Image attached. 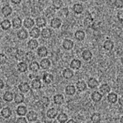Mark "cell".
<instances>
[{
    "label": "cell",
    "instance_id": "cell-1",
    "mask_svg": "<svg viewBox=\"0 0 123 123\" xmlns=\"http://www.w3.org/2000/svg\"><path fill=\"white\" fill-rule=\"evenodd\" d=\"M62 25V20L59 17H54L53 19L51 20L50 22V26L54 29H57L61 27Z\"/></svg>",
    "mask_w": 123,
    "mask_h": 123
},
{
    "label": "cell",
    "instance_id": "cell-2",
    "mask_svg": "<svg viewBox=\"0 0 123 123\" xmlns=\"http://www.w3.org/2000/svg\"><path fill=\"white\" fill-rule=\"evenodd\" d=\"M30 36L33 39H37L41 35V31L38 27H32L29 32Z\"/></svg>",
    "mask_w": 123,
    "mask_h": 123
},
{
    "label": "cell",
    "instance_id": "cell-3",
    "mask_svg": "<svg viewBox=\"0 0 123 123\" xmlns=\"http://www.w3.org/2000/svg\"><path fill=\"white\" fill-rule=\"evenodd\" d=\"M18 89H19L21 93L26 94V93H28L30 91V87L29 84L28 82H21L18 85Z\"/></svg>",
    "mask_w": 123,
    "mask_h": 123
},
{
    "label": "cell",
    "instance_id": "cell-4",
    "mask_svg": "<svg viewBox=\"0 0 123 123\" xmlns=\"http://www.w3.org/2000/svg\"><path fill=\"white\" fill-rule=\"evenodd\" d=\"M0 113H1V116L4 119H8L12 116V111L10 107H4L2 109L1 111H0Z\"/></svg>",
    "mask_w": 123,
    "mask_h": 123
},
{
    "label": "cell",
    "instance_id": "cell-5",
    "mask_svg": "<svg viewBox=\"0 0 123 123\" xmlns=\"http://www.w3.org/2000/svg\"><path fill=\"white\" fill-rule=\"evenodd\" d=\"M26 118L30 123H33L37 120L38 115L34 111H30L26 114Z\"/></svg>",
    "mask_w": 123,
    "mask_h": 123
},
{
    "label": "cell",
    "instance_id": "cell-6",
    "mask_svg": "<svg viewBox=\"0 0 123 123\" xmlns=\"http://www.w3.org/2000/svg\"><path fill=\"white\" fill-rule=\"evenodd\" d=\"M111 91V87L108 84L105 83L103 84L99 88V92L102 94L103 95H105L106 94H108Z\"/></svg>",
    "mask_w": 123,
    "mask_h": 123
},
{
    "label": "cell",
    "instance_id": "cell-7",
    "mask_svg": "<svg viewBox=\"0 0 123 123\" xmlns=\"http://www.w3.org/2000/svg\"><path fill=\"white\" fill-rule=\"evenodd\" d=\"M62 46H63V47L64 49L69 51V50L73 49V47H74V42L71 39H65L63 40Z\"/></svg>",
    "mask_w": 123,
    "mask_h": 123
},
{
    "label": "cell",
    "instance_id": "cell-8",
    "mask_svg": "<svg viewBox=\"0 0 123 123\" xmlns=\"http://www.w3.org/2000/svg\"><path fill=\"white\" fill-rule=\"evenodd\" d=\"M16 113L19 116H24L28 113V109L25 106L19 105L16 109Z\"/></svg>",
    "mask_w": 123,
    "mask_h": 123
},
{
    "label": "cell",
    "instance_id": "cell-9",
    "mask_svg": "<svg viewBox=\"0 0 123 123\" xmlns=\"http://www.w3.org/2000/svg\"><path fill=\"white\" fill-rule=\"evenodd\" d=\"M107 100L109 103L111 104H115L117 102L118 100V95L115 93H109L107 94Z\"/></svg>",
    "mask_w": 123,
    "mask_h": 123
},
{
    "label": "cell",
    "instance_id": "cell-10",
    "mask_svg": "<svg viewBox=\"0 0 123 123\" xmlns=\"http://www.w3.org/2000/svg\"><path fill=\"white\" fill-rule=\"evenodd\" d=\"M43 81L45 84H49L52 83L54 80V76L51 73H45L43 75Z\"/></svg>",
    "mask_w": 123,
    "mask_h": 123
},
{
    "label": "cell",
    "instance_id": "cell-11",
    "mask_svg": "<svg viewBox=\"0 0 123 123\" xmlns=\"http://www.w3.org/2000/svg\"><path fill=\"white\" fill-rule=\"evenodd\" d=\"M17 36L20 40H25L28 37V33L26 30L21 29L17 33Z\"/></svg>",
    "mask_w": 123,
    "mask_h": 123
},
{
    "label": "cell",
    "instance_id": "cell-12",
    "mask_svg": "<svg viewBox=\"0 0 123 123\" xmlns=\"http://www.w3.org/2000/svg\"><path fill=\"white\" fill-rule=\"evenodd\" d=\"M35 21L31 17H26L24 20V26L26 29H31L35 26Z\"/></svg>",
    "mask_w": 123,
    "mask_h": 123
},
{
    "label": "cell",
    "instance_id": "cell-13",
    "mask_svg": "<svg viewBox=\"0 0 123 123\" xmlns=\"http://www.w3.org/2000/svg\"><path fill=\"white\" fill-rule=\"evenodd\" d=\"M46 116L49 119H54L58 116V111L54 108L49 109L46 113Z\"/></svg>",
    "mask_w": 123,
    "mask_h": 123
},
{
    "label": "cell",
    "instance_id": "cell-14",
    "mask_svg": "<svg viewBox=\"0 0 123 123\" xmlns=\"http://www.w3.org/2000/svg\"><path fill=\"white\" fill-rule=\"evenodd\" d=\"M40 67L43 70L48 69L51 66V62L48 58H43L40 62Z\"/></svg>",
    "mask_w": 123,
    "mask_h": 123
},
{
    "label": "cell",
    "instance_id": "cell-15",
    "mask_svg": "<svg viewBox=\"0 0 123 123\" xmlns=\"http://www.w3.org/2000/svg\"><path fill=\"white\" fill-rule=\"evenodd\" d=\"M12 8L9 5L4 6L1 8V13L5 17L10 16L12 14Z\"/></svg>",
    "mask_w": 123,
    "mask_h": 123
},
{
    "label": "cell",
    "instance_id": "cell-16",
    "mask_svg": "<svg viewBox=\"0 0 123 123\" xmlns=\"http://www.w3.org/2000/svg\"><path fill=\"white\" fill-rule=\"evenodd\" d=\"M37 53L40 58H45L48 54V51L45 46H41L38 48Z\"/></svg>",
    "mask_w": 123,
    "mask_h": 123
},
{
    "label": "cell",
    "instance_id": "cell-17",
    "mask_svg": "<svg viewBox=\"0 0 123 123\" xmlns=\"http://www.w3.org/2000/svg\"><path fill=\"white\" fill-rule=\"evenodd\" d=\"M91 98L94 102H99L103 98V95L99 91H94L91 95Z\"/></svg>",
    "mask_w": 123,
    "mask_h": 123
},
{
    "label": "cell",
    "instance_id": "cell-18",
    "mask_svg": "<svg viewBox=\"0 0 123 123\" xmlns=\"http://www.w3.org/2000/svg\"><path fill=\"white\" fill-rule=\"evenodd\" d=\"M25 96L23 93H18L14 95V101L17 104H19L24 102Z\"/></svg>",
    "mask_w": 123,
    "mask_h": 123
},
{
    "label": "cell",
    "instance_id": "cell-19",
    "mask_svg": "<svg viewBox=\"0 0 123 123\" xmlns=\"http://www.w3.org/2000/svg\"><path fill=\"white\" fill-rule=\"evenodd\" d=\"M17 70L19 71L20 73H25L28 71V65L26 64L25 62H20L17 64Z\"/></svg>",
    "mask_w": 123,
    "mask_h": 123
},
{
    "label": "cell",
    "instance_id": "cell-20",
    "mask_svg": "<svg viewBox=\"0 0 123 123\" xmlns=\"http://www.w3.org/2000/svg\"><path fill=\"white\" fill-rule=\"evenodd\" d=\"M76 89H77V90L80 92H83L87 89V84L84 80L78 81L76 84Z\"/></svg>",
    "mask_w": 123,
    "mask_h": 123
},
{
    "label": "cell",
    "instance_id": "cell-21",
    "mask_svg": "<svg viewBox=\"0 0 123 123\" xmlns=\"http://www.w3.org/2000/svg\"><path fill=\"white\" fill-rule=\"evenodd\" d=\"M23 24V22L21 18L19 17H15L14 18L12 21V27L15 29H19L21 27Z\"/></svg>",
    "mask_w": 123,
    "mask_h": 123
},
{
    "label": "cell",
    "instance_id": "cell-22",
    "mask_svg": "<svg viewBox=\"0 0 123 123\" xmlns=\"http://www.w3.org/2000/svg\"><path fill=\"white\" fill-rule=\"evenodd\" d=\"M81 62L79 59H74L73 60H72V62H70L69 66L70 68L73 70H78L80 67H81Z\"/></svg>",
    "mask_w": 123,
    "mask_h": 123
},
{
    "label": "cell",
    "instance_id": "cell-23",
    "mask_svg": "<svg viewBox=\"0 0 123 123\" xmlns=\"http://www.w3.org/2000/svg\"><path fill=\"white\" fill-rule=\"evenodd\" d=\"M28 69L32 72H37L40 69V64L37 61H32L30 63Z\"/></svg>",
    "mask_w": 123,
    "mask_h": 123
},
{
    "label": "cell",
    "instance_id": "cell-24",
    "mask_svg": "<svg viewBox=\"0 0 123 123\" xmlns=\"http://www.w3.org/2000/svg\"><path fill=\"white\" fill-rule=\"evenodd\" d=\"M25 53L23 50L19 49L16 51L15 55V59L18 61H24V59H25Z\"/></svg>",
    "mask_w": 123,
    "mask_h": 123
},
{
    "label": "cell",
    "instance_id": "cell-25",
    "mask_svg": "<svg viewBox=\"0 0 123 123\" xmlns=\"http://www.w3.org/2000/svg\"><path fill=\"white\" fill-rule=\"evenodd\" d=\"M63 77L66 80H69L74 76V72L71 69H65L63 71Z\"/></svg>",
    "mask_w": 123,
    "mask_h": 123
},
{
    "label": "cell",
    "instance_id": "cell-26",
    "mask_svg": "<svg viewBox=\"0 0 123 123\" xmlns=\"http://www.w3.org/2000/svg\"><path fill=\"white\" fill-rule=\"evenodd\" d=\"M87 86H88L90 89H96V88L98 87V80L96 78H89L88 80Z\"/></svg>",
    "mask_w": 123,
    "mask_h": 123
},
{
    "label": "cell",
    "instance_id": "cell-27",
    "mask_svg": "<svg viewBox=\"0 0 123 123\" xmlns=\"http://www.w3.org/2000/svg\"><path fill=\"white\" fill-rule=\"evenodd\" d=\"M3 100L6 102H10L14 100V94L10 91H6L3 95Z\"/></svg>",
    "mask_w": 123,
    "mask_h": 123
},
{
    "label": "cell",
    "instance_id": "cell-28",
    "mask_svg": "<svg viewBox=\"0 0 123 123\" xmlns=\"http://www.w3.org/2000/svg\"><path fill=\"white\" fill-rule=\"evenodd\" d=\"M35 24H36L38 28H43V27L45 26L47 22H46V20H45V19L44 17H37V18L36 19Z\"/></svg>",
    "mask_w": 123,
    "mask_h": 123
},
{
    "label": "cell",
    "instance_id": "cell-29",
    "mask_svg": "<svg viewBox=\"0 0 123 123\" xmlns=\"http://www.w3.org/2000/svg\"><path fill=\"white\" fill-rule=\"evenodd\" d=\"M41 35L44 39H49L52 36V30L48 28H44L41 31Z\"/></svg>",
    "mask_w": 123,
    "mask_h": 123
},
{
    "label": "cell",
    "instance_id": "cell-30",
    "mask_svg": "<svg viewBox=\"0 0 123 123\" xmlns=\"http://www.w3.org/2000/svg\"><path fill=\"white\" fill-rule=\"evenodd\" d=\"M53 100H54V104L57 105L62 104L64 102V96L62 94H56L54 96Z\"/></svg>",
    "mask_w": 123,
    "mask_h": 123
},
{
    "label": "cell",
    "instance_id": "cell-31",
    "mask_svg": "<svg viewBox=\"0 0 123 123\" xmlns=\"http://www.w3.org/2000/svg\"><path fill=\"white\" fill-rule=\"evenodd\" d=\"M38 46H39V43L36 39H30L28 42V47L30 50H35L37 49Z\"/></svg>",
    "mask_w": 123,
    "mask_h": 123
},
{
    "label": "cell",
    "instance_id": "cell-32",
    "mask_svg": "<svg viewBox=\"0 0 123 123\" xmlns=\"http://www.w3.org/2000/svg\"><path fill=\"white\" fill-rule=\"evenodd\" d=\"M74 37H75V38H76V40H78L79 42H81V41H83L85 39V32H84L83 30H77L75 33Z\"/></svg>",
    "mask_w": 123,
    "mask_h": 123
},
{
    "label": "cell",
    "instance_id": "cell-33",
    "mask_svg": "<svg viewBox=\"0 0 123 123\" xmlns=\"http://www.w3.org/2000/svg\"><path fill=\"white\" fill-rule=\"evenodd\" d=\"M92 53L89 50H85L82 53V58L85 61H89L92 58Z\"/></svg>",
    "mask_w": 123,
    "mask_h": 123
},
{
    "label": "cell",
    "instance_id": "cell-34",
    "mask_svg": "<svg viewBox=\"0 0 123 123\" xmlns=\"http://www.w3.org/2000/svg\"><path fill=\"white\" fill-rule=\"evenodd\" d=\"M114 47V43L111 40H106L103 44L104 49L106 51H111Z\"/></svg>",
    "mask_w": 123,
    "mask_h": 123
},
{
    "label": "cell",
    "instance_id": "cell-35",
    "mask_svg": "<svg viewBox=\"0 0 123 123\" xmlns=\"http://www.w3.org/2000/svg\"><path fill=\"white\" fill-rule=\"evenodd\" d=\"M72 9H73V11L76 14L79 15V14H81L83 12L84 8L82 4H74L73 6Z\"/></svg>",
    "mask_w": 123,
    "mask_h": 123
},
{
    "label": "cell",
    "instance_id": "cell-36",
    "mask_svg": "<svg viewBox=\"0 0 123 123\" xmlns=\"http://www.w3.org/2000/svg\"><path fill=\"white\" fill-rule=\"evenodd\" d=\"M12 23L10 22V20H3L1 23H0V26L1 27V29L4 30H7L10 29L11 27Z\"/></svg>",
    "mask_w": 123,
    "mask_h": 123
},
{
    "label": "cell",
    "instance_id": "cell-37",
    "mask_svg": "<svg viewBox=\"0 0 123 123\" xmlns=\"http://www.w3.org/2000/svg\"><path fill=\"white\" fill-rule=\"evenodd\" d=\"M68 120V116L65 113H60L57 116V120L59 123H67Z\"/></svg>",
    "mask_w": 123,
    "mask_h": 123
},
{
    "label": "cell",
    "instance_id": "cell-38",
    "mask_svg": "<svg viewBox=\"0 0 123 123\" xmlns=\"http://www.w3.org/2000/svg\"><path fill=\"white\" fill-rule=\"evenodd\" d=\"M65 93L68 95H74L76 93V87L74 85H68L65 87Z\"/></svg>",
    "mask_w": 123,
    "mask_h": 123
},
{
    "label": "cell",
    "instance_id": "cell-39",
    "mask_svg": "<svg viewBox=\"0 0 123 123\" xmlns=\"http://www.w3.org/2000/svg\"><path fill=\"white\" fill-rule=\"evenodd\" d=\"M31 87L32 88L35 90H38V89H41V82L39 79H35L32 81L31 83Z\"/></svg>",
    "mask_w": 123,
    "mask_h": 123
},
{
    "label": "cell",
    "instance_id": "cell-40",
    "mask_svg": "<svg viewBox=\"0 0 123 123\" xmlns=\"http://www.w3.org/2000/svg\"><path fill=\"white\" fill-rule=\"evenodd\" d=\"M101 120V116L99 113H94L91 116V120L92 122L95 123H100Z\"/></svg>",
    "mask_w": 123,
    "mask_h": 123
},
{
    "label": "cell",
    "instance_id": "cell-41",
    "mask_svg": "<svg viewBox=\"0 0 123 123\" xmlns=\"http://www.w3.org/2000/svg\"><path fill=\"white\" fill-rule=\"evenodd\" d=\"M63 6L62 0H53L52 1V6L55 9H60Z\"/></svg>",
    "mask_w": 123,
    "mask_h": 123
},
{
    "label": "cell",
    "instance_id": "cell-42",
    "mask_svg": "<svg viewBox=\"0 0 123 123\" xmlns=\"http://www.w3.org/2000/svg\"><path fill=\"white\" fill-rule=\"evenodd\" d=\"M25 60H27L28 62H32L34 61V59H35V55L32 52H28L27 53H25Z\"/></svg>",
    "mask_w": 123,
    "mask_h": 123
},
{
    "label": "cell",
    "instance_id": "cell-43",
    "mask_svg": "<svg viewBox=\"0 0 123 123\" xmlns=\"http://www.w3.org/2000/svg\"><path fill=\"white\" fill-rule=\"evenodd\" d=\"M8 58L4 53H0V65H4L7 62Z\"/></svg>",
    "mask_w": 123,
    "mask_h": 123
},
{
    "label": "cell",
    "instance_id": "cell-44",
    "mask_svg": "<svg viewBox=\"0 0 123 123\" xmlns=\"http://www.w3.org/2000/svg\"><path fill=\"white\" fill-rule=\"evenodd\" d=\"M113 4L115 6V7L117 8H122L123 7V0H115Z\"/></svg>",
    "mask_w": 123,
    "mask_h": 123
},
{
    "label": "cell",
    "instance_id": "cell-45",
    "mask_svg": "<svg viewBox=\"0 0 123 123\" xmlns=\"http://www.w3.org/2000/svg\"><path fill=\"white\" fill-rule=\"evenodd\" d=\"M117 19L119 22H123V10H119L117 13Z\"/></svg>",
    "mask_w": 123,
    "mask_h": 123
},
{
    "label": "cell",
    "instance_id": "cell-46",
    "mask_svg": "<svg viewBox=\"0 0 123 123\" xmlns=\"http://www.w3.org/2000/svg\"><path fill=\"white\" fill-rule=\"evenodd\" d=\"M27 118H24V117H19L17 119V123H27Z\"/></svg>",
    "mask_w": 123,
    "mask_h": 123
},
{
    "label": "cell",
    "instance_id": "cell-47",
    "mask_svg": "<svg viewBox=\"0 0 123 123\" xmlns=\"http://www.w3.org/2000/svg\"><path fill=\"white\" fill-rule=\"evenodd\" d=\"M118 102L120 106H123V95L120 96V98H118Z\"/></svg>",
    "mask_w": 123,
    "mask_h": 123
},
{
    "label": "cell",
    "instance_id": "cell-48",
    "mask_svg": "<svg viewBox=\"0 0 123 123\" xmlns=\"http://www.w3.org/2000/svg\"><path fill=\"white\" fill-rule=\"evenodd\" d=\"M21 0H11V2L14 4H19L21 3Z\"/></svg>",
    "mask_w": 123,
    "mask_h": 123
},
{
    "label": "cell",
    "instance_id": "cell-49",
    "mask_svg": "<svg viewBox=\"0 0 123 123\" xmlns=\"http://www.w3.org/2000/svg\"><path fill=\"white\" fill-rule=\"evenodd\" d=\"M4 81L2 80H0V89H4Z\"/></svg>",
    "mask_w": 123,
    "mask_h": 123
},
{
    "label": "cell",
    "instance_id": "cell-50",
    "mask_svg": "<svg viewBox=\"0 0 123 123\" xmlns=\"http://www.w3.org/2000/svg\"><path fill=\"white\" fill-rule=\"evenodd\" d=\"M67 123H76V122L74 120H73V119H70V120H69L68 121H67Z\"/></svg>",
    "mask_w": 123,
    "mask_h": 123
},
{
    "label": "cell",
    "instance_id": "cell-51",
    "mask_svg": "<svg viewBox=\"0 0 123 123\" xmlns=\"http://www.w3.org/2000/svg\"><path fill=\"white\" fill-rule=\"evenodd\" d=\"M120 122L121 123H123V116H122V117H121L120 120Z\"/></svg>",
    "mask_w": 123,
    "mask_h": 123
},
{
    "label": "cell",
    "instance_id": "cell-52",
    "mask_svg": "<svg viewBox=\"0 0 123 123\" xmlns=\"http://www.w3.org/2000/svg\"><path fill=\"white\" fill-rule=\"evenodd\" d=\"M121 63L123 64V56L122 57V58H121Z\"/></svg>",
    "mask_w": 123,
    "mask_h": 123
},
{
    "label": "cell",
    "instance_id": "cell-53",
    "mask_svg": "<svg viewBox=\"0 0 123 123\" xmlns=\"http://www.w3.org/2000/svg\"><path fill=\"white\" fill-rule=\"evenodd\" d=\"M80 1H83V2H85V1H87V0H80Z\"/></svg>",
    "mask_w": 123,
    "mask_h": 123
},
{
    "label": "cell",
    "instance_id": "cell-54",
    "mask_svg": "<svg viewBox=\"0 0 123 123\" xmlns=\"http://www.w3.org/2000/svg\"><path fill=\"white\" fill-rule=\"evenodd\" d=\"M0 98H1V97H0Z\"/></svg>",
    "mask_w": 123,
    "mask_h": 123
},
{
    "label": "cell",
    "instance_id": "cell-55",
    "mask_svg": "<svg viewBox=\"0 0 123 123\" xmlns=\"http://www.w3.org/2000/svg\"></svg>",
    "mask_w": 123,
    "mask_h": 123
}]
</instances>
